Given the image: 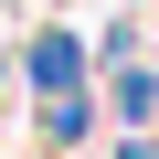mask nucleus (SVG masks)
<instances>
[{
  "label": "nucleus",
  "instance_id": "1",
  "mask_svg": "<svg viewBox=\"0 0 159 159\" xmlns=\"http://www.w3.org/2000/svg\"><path fill=\"white\" fill-rule=\"evenodd\" d=\"M74 74H85V43L43 32V43H32V85H43V96H74Z\"/></svg>",
  "mask_w": 159,
  "mask_h": 159
},
{
  "label": "nucleus",
  "instance_id": "2",
  "mask_svg": "<svg viewBox=\"0 0 159 159\" xmlns=\"http://www.w3.org/2000/svg\"><path fill=\"white\" fill-rule=\"evenodd\" d=\"M43 138H85V96H43Z\"/></svg>",
  "mask_w": 159,
  "mask_h": 159
}]
</instances>
